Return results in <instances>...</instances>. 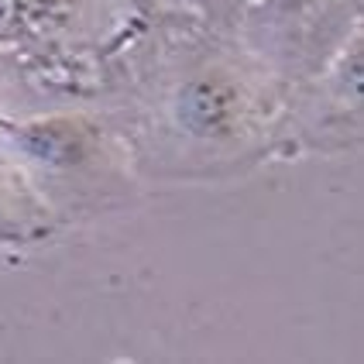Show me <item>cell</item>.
Instances as JSON below:
<instances>
[{
	"label": "cell",
	"instance_id": "52a82bcc",
	"mask_svg": "<svg viewBox=\"0 0 364 364\" xmlns=\"http://www.w3.org/2000/svg\"><path fill=\"white\" fill-rule=\"evenodd\" d=\"M7 117H11V114H7V110H4V107H0V124L7 121Z\"/></svg>",
	"mask_w": 364,
	"mask_h": 364
},
{
	"label": "cell",
	"instance_id": "8992f818",
	"mask_svg": "<svg viewBox=\"0 0 364 364\" xmlns=\"http://www.w3.org/2000/svg\"><path fill=\"white\" fill-rule=\"evenodd\" d=\"M62 234V223L45 206L35 186L0 151V247H35Z\"/></svg>",
	"mask_w": 364,
	"mask_h": 364
},
{
	"label": "cell",
	"instance_id": "6da1fadb",
	"mask_svg": "<svg viewBox=\"0 0 364 364\" xmlns=\"http://www.w3.org/2000/svg\"><path fill=\"white\" fill-rule=\"evenodd\" d=\"M97 107L144 186L234 182L282 159L285 90L237 31L196 18L127 24Z\"/></svg>",
	"mask_w": 364,
	"mask_h": 364
},
{
	"label": "cell",
	"instance_id": "277c9868",
	"mask_svg": "<svg viewBox=\"0 0 364 364\" xmlns=\"http://www.w3.org/2000/svg\"><path fill=\"white\" fill-rule=\"evenodd\" d=\"M364 0H251L237 18V38L282 90L323 73L361 31Z\"/></svg>",
	"mask_w": 364,
	"mask_h": 364
},
{
	"label": "cell",
	"instance_id": "5b68a950",
	"mask_svg": "<svg viewBox=\"0 0 364 364\" xmlns=\"http://www.w3.org/2000/svg\"><path fill=\"white\" fill-rule=\"evenodd\" d=\"M364 45L361 31L313 80L285 90L282 159L350 155L364 134Z\"/></svg>",
	"mask_w": 364,
	"mask_h": 364
},
{
	"label": "cell",
	"instance_id": "7a4b0ae2",
	"mask_svg": "<svg viewBox=\"0 0 364 364\" xmlns=\"http://www.w3.org/2000/svg\"><path fill=\"white\" fill-rule=\"evenodd\" d=\"M124 28L117 0H0V107L97 103Z\"/></svg>",
	"mask_w": 364,
	"mask_h": 364
},
{
	"label": "cell",
	"instance_id": "3957f363",
	"mask_svg": "<svg viewBox=\"0 0 364 364\" xmlns=\"http://www.w3.org/2000/svg\"><path fill=\"white\" fill-rule=\"evenodd\" d=\"M0 151L65 227L103 220L141 200L127 144L97 103L52 107L0 124Z\"/></svg>",
	"mask_w": 364,
	"mask_h": 364
}]
</instances>
